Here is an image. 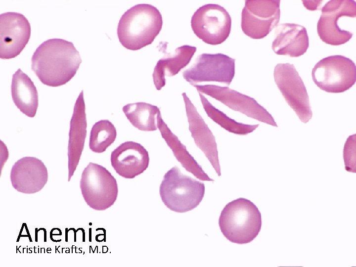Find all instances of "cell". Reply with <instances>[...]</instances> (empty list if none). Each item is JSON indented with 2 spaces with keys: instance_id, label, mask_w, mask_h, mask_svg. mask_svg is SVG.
Instances as JSON below:
<instances>
[{
  "instance_id": "cell-1",
  "label": "cell",
  "mask_w": 356,
  "mask_h": 267,
  "mask_svg": "<svg viewBox=\"0 0 356 267\" xmlns=\"http://www.w3.org/2000/svg\"><path fill=\"white\" fill-rule=\"evenodd\" d=\"M31 61V68L41 82L56 87L66 84L74 77L82 59L73 43L55 38L41 44Z\"/></svg>"
},
{
  "instance_id": "cell-2",
  "label": "cell",
  "mask_w": 356,
  "mask_h": 267,
  "mask_svg": "<svg viewBox=\"0 0 356 267\" xmlns=\"http://www.w3.org/2000/svg\"><path fill=\"white\" fill-rule=\"evenodd\" d=\"M162 16L150 4L135 5L121 17L118 25L119 42L127 49L136 50L151 44L161 30Z\"/></svg>"
},
{
  "instance_id": "cell-3",
  "label": "cell",
  "mask_w": 356,
  "mask_h": 267,
  "mask_svg": "<svg viewBox=\"0 0 356 267\" xmlns=\"http://www.w3.org/2000/svg\"><path fill=\"white\" fill-rule=\"evenodd\" d=\"M220 229L229 241L244 244L253 241L262 226L261 214L250 200L239 198L227 204L219 220Z\"/></svg>"
},
{
  "instance_id": "cell-4",
  "label": "cell",
  "mask_w": 356,
  "mask_h": 267,
  "mask_svg": "<svg viewBox=\"0 0 356 267\" xmlns=\"http://www.w3.org/2000/svg\"><path fill=\"white\" fill-rule=\"evenodd\" d=\"M162 202L170 210L185 213L195 208L205 194V185L174 167L164 175L159 187Z\"/></svg>"
},
{
  "instance_id": "cell-5",
  "label": "cell",
  "mask_w": 356,
  "mask_h": 267,
  "mask_svg": "<svg viewBox=\"0 0 356 267\" xmlns=\"http://www.w3.org/2000/svg\"><path fill=\"white\" fill-rule=\"evenodd\" d=\"M83 197L92 209L105 210L115 202L118 193L116 179L108 170L90 162L85 168L80 180Z\"/></svg>"
},
{
  "instance_id": "cell-6",
  "label": "cell",
  "mask_w": 356,
  "mask_h": 267,
  "mask_svg": "<svg viewBox=\"0 0 356 267\" xmlns=\"http://www.w3.org/2000/svg\"><path fill=\"white\" fill-rule=\"evenodd\" d=\"M312 76L315 84L321 90L331 93L343 92L355 84L356 65L343 55H331L315 64Z\"/></svg>"
},
{
  "instance_id": "cell-7",
  "label": "cell",
  "mask_w": 356,
  "mask_h": 267,
  "mask_svg": "<svg viewBox=\"0 0 356 267\" xmlns=\"http://www.w3.org/2000/svg\"><path fill=\"white\" fill-rule=\"evenodd\" d=\"M191 26L194 33L204 42L217 45L229 37L231 18L223 7L217 4H206L194 13Z\"/></svg>"
},
{
  "instance_id": "cell-8",
  "label": "cell",
  "mask_w": 356,
  "mask_h": 267,
  "mask_svg": "<svg viewBox=\"0 0 356 267\" xmlns=\"http://www.w3.org/2000/svg\"><path fill=\"white\" fill-rule=\"evenodd\" d=\"M274 81L285 100L304 123L312 118V112L306 87L294 65L278 63L274 67Z\"/></svg>"
},
{
  "instance_id": "cell-9",
  "label": "cell",
  "mask_w": 356,
  "mask_h": 267,
  "mask_svg": "<svg viewBox=\"0 0 356 267\" xmlns=\"http://www.w3.org/2000/svg\"><path fill=\"white\" fill-rule=\"evenodd\" d=\"M356 17V3L352 0H331L322 7L321 14L317 23L320 39L326 44L339 45L348 42L353 33L343 30L340 19Z\"/></svg>"
},
{
  "instance_id": "cell-10",
  "label": "cell",
  "mask_w": 356,
  "mask_h": 267,
  "mask_svg": "<svg viewBox=\"0 0 356 267\" xmlns=\"http://www.w3.org/2000/svg\"><path fill=\"white\" fill-rule=\"evenodd\" d=\"M279 0H247L241 13L243 32L253 39L266 37L280 20Z\"/></svg>"
},
{
  "instance_id": "cell-11",
  "label": "cell",
  "mask_w": 356,
  "mask_h": 267,
  "mask_svg": "<svg viewBox=\"0 0 356 267\" xmlns=\"http://www.w3.org/2000/svg\"><path fill=\"white\" fill-rule=\"evenodd\" d=\"M235 74V59L222 53H202L183 72L191 85L203 82H217L229 85Z\"/></svg>"
},
{
  "instance_id": "cell-12",
  "label": "cell",
  "mask_w": 356,
  "mask_h": 267,
  "mask_svg": "<svg viewBox=\"0 0 356 267\" xmlns=\"http://www.w3.org/2000/svg\"><path fill=\"white\" fill-rule=\"evenodd\" d=\"M201 93L215 98L234 111L247 116L277 127L271 115L253 98L240 93L228 87L215 85H192Z\"/></svg>"
},
{
  "instance_id": "cell-13",
  "label": "cell",
  "mask_w": 356,
  "mask_h": 267,
  "mask_svg": "<svg viewBox=\"0 0 356 267\" xmlns=\"http://www.w3.org/2000/svg\"><path fill=\"white\" fill-rule=\"evenodd\" d=\"M31 25L25 16L15 12L0 15V57L7 59L18 55L28 44Z\"/></svg>"
},
{
  "instance_id": "cell-14",
  "label": "cell",
  "mask_w": 356,
  "mask_h": 267,
  "mask_svg": "<svg viewBox=\"0 0 356 267\" xmlns=\"http://www.w3.org/2000/svg\"><path fill=\"white\" fill-rule=\"evenodd\" d=\"M10 177L12 185L17 191L33 194L44 188L48 180V172L41 160L34 157H25L13 165Z\"/></svg>"
},
{
  "instance_id": "cell-15",
  "label": "cell",
  "mask_w": 356,
  "mask_h": 267,
  "mask_svg": "<svg viewBox=\"0 0 356 267\" xmlns=\"http://www.w3.org/2000/svg\"><path fill=\"white\" fill-rule=\"evenodd\" d=\"M110 160L119 175L125 178H133L146 170L149 157L148 151L140 143L128 141L111 152Z\"/></svg>"
},
{
  "instance_id": "cell-16",
  "label": "cell",
  "mask_w": 356,
  "mask_h": 267,
  "mask_svg": "<svg viewBox=\"0 0 356 267\" xmlns=\"http://www.w3.org/2000/svg\"><path fill=\"white\" fill-rule=\"evenodd\" d=\"M182 95L191 136L197 146L203 151L217 174L220 176L221 169L215 137L186 93H182Z\"/></svg>"
},
{
  "instance_id": "cell-17",
  "label": "cell",
  "mask_w": 356,
  "mask_h": 267,
  "mask_svg": "<svg viewBox=\"0 0 356 267\" xmlns=\"http://www.w3.org/2000/svg\"><path fill=\"white\" fill-rule=\"evenodd\" d=\"M87 119L83 91L78 96L70 121L68 147V181L78 165L87 135Z\"/></svg>"
},
{
  "instance_id": "cell-18",
  "label": "cell",
  "mask_w": 356,
  "mask_h": 267,
  "mask_svg": "<svg viewBox=\"0 0 356 267\" xmlns=\"http://www.w3.org/2000/svg\"><path fill=\"white\" fill-rule=\"evenodd\" d=\"M272 50L277 55L297 57L303 55L309 46L306 29L303 26L285 23L276 26Z\"/></svg>"
},
{
  "instance_id": "cell-19",
  "label": "cell",
  "mask_w": 356,
  "mask_h": 267,
  "mask_svg": "<svg viewBox=\"0 0 356 267\" xmlns=\"http://www.w3.org/2000/svg\"><path fill=\"white\" fill-rule=\"evenodd\" d=\"M11 92L12 100L20 111L34 117L39 105L38 91L31 79L20 68L13 74Z\"/></svg>"
},
{
  "instance_id": "cell-20",
  "label": "cell",
  "mask_w": 356,
  "mask_h": 267,
  "mask_svg": "<svg viewBox=\"0 0 356 267\" xmlns=\"http://www.w3.org/2000/svg\"><path fill=\"white\" fill-rule=\"evenodd\" d=\"M157 126L162 137L172 149L174 156L187 171L191 173L201 180L214 181L205 173L202 167L187 150L186 147L181 143L177 136L171 131L162 119L161 112L157 115Z\"/></svg>"
},
{
  "instance_id": "cell-21",
  "label": "cell",
  "mask_w": 356,
  "mask_h": 267,
  "mask_svg": "<svg viewBox=\"0 0 356 267\" xmlns=\"http://www.w3.org/2000/svg\"><path fill=\"white\" fill-rule=\"evenodd\" d=\"M196 49V47L189 45L180 46L176 49L173 55L158 61L153 73L154 84L157 90L165 86L166 75L173 76L188 64Z\"/></svg>"
},
{
  "instance_id": "cell-22",
  "label": "cell",
  "mask_w": 356,
  "mask_h": 267,
  "mask_svg": "<svg viewBox=\"0 0 356 267\" xmlns=\"http://www.w3.org/2000/svg\"><path fill=\"white\" fill-rule=\"evenodd\" d=\"M122 110L130 123L139 130L145 132L157 130V117L160 112L157 106L138 102L129 103Z\"/></svg>"
},
{
  "instance_id": "cell-23",
  "label": "cell",
  "mask_w": 356,
  "mask_h": 267,
  "mask_svg": "<svg viewBox=\"0 0 356 267\" xmlns=\"http://www.w3.org/2000/svg\"><path fill=\"white\" fill-rule=\"evenodd\" d=\"M199 94L208 117L228 132L239 135H246L258 127L259 124L247 125L235 121L214 107L201 93L199 92Z\"/></svg>"
},
{
  "instance_id": "cell-24",
  "label": "cell",
  "mask_w": 356,
  "mask_h": 267,
  "mask_svg": "<svg viewBox=\"0 0 356 267\" xmlns=\"http://www.w3.org/2000/svg\"><path fill=\"white\" fill-rule=\"evenodd\" d=\"M117 136L116 129L108 120H101L92 126L89 136V146L94 152L101 153L115 141Z\"/></svg>"
},
{
  "instance_id": "cell-25",
  "label": "cell",
  "mask_w": 356,
  "mask_h": 267,
  "mask_svg": "<svg viewBox=\"0 0 356 267\" xmlns=\"http://www.w3.org/2000/svg\"><path fill=\"white\" fill-rule=\"evenodd\" d=\"M356 134L349 136L347 138L343 150L344 159L345 162L346 168L347 171H352L353 158H355L356 151Z\"/></svg>"
}]
</instances>
